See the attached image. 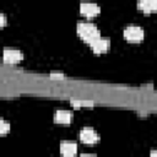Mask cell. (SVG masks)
I'll list each match as a JSON object with an SVG mask.
<instances>
[{"label":"cell","instance_id":"1","mask_svg":"<svg viewBox=\"0 0 157 157\" xmlns=\"http://www.w3.org/2000/svg\"><path fill=\"white\" fill-rule=\"evenodd\" d=\"M77 33L85 42L90 44H92L96 39L101 37L98 27L94 23L88 22V21H81L77 23Z\"/></svg>","mask_w":157,"mask_h":157},{"label":"cell","instance_id":"8","mask_svg":"<svg viewBox=\"0 0 157 157\" xmlns=\"http://www.w3.org/2000/svg\"><path fill=\"white\" fill-rule=\"evenodd\" d=\"M71 119H72V113L70 110L60 109V110H56L54 114V120L60 124H67L71 121Z\"/></svg>","mask_w":157,"mask_h":157},{"label":"cell","instance_id":"2","mask_svg":"<svg viewBox=\"0 0 157 157\" xmlns=\"http://www.w3.org/2000/svg\"><path fill=\"white\" fill-rule=\"evenodd\" d=\"M124 37L129 42H140L144 38V29L139 25H128L124 28Z\"/></svg>","mask_w":157,"mask_h":157},{"label":"cell","instance_id":"11","mask_svg":"<svg viewBox=\"0 0 157 157\" xmlns=\"http://www.w3.org/2000/svg\"><path fill=\"white\" fill-rule=\"evenodd\" d=\"M50 76H52V77H64V74L60 72V71H53V72L50 74Z\"/></svg>","mask_w":157,"mask_h":157},{"label":"cell","instance_id":"6","mask_svg":"<svg viewBox=\"0 0 157 157\" xmlns=\"http://www.w3.org/2000/svg\"><path fill=\"white\" fill-rule=\"evenodd\" d=\"M80 11L85 16L92 17V16H96L97 13H99V6L94 2H81L80 4Z\"/></svg>","mask_w":157,"mask_h":157},{"label":"cell","instance_id":"5","mask_svg":"<svg viewBox=\"0 0 157 157\" xmlns=\"http://www.w3.org/2000/svg\"><path fill=\"white\" fill-rule=\"evenodd\" d=\"M22 58H23V54H22V52L18 50V49H10V48H6V49L4 50V60H5L6 63L13 64V63H17V61L22 60Z\"/></svg>","mask_w":157,"mask_h":157},{"label":"cell","instance_id":"4","mask_svg":"<svg viewBox=\"0 0 157 157\" xmlns=\"http://www.w3.org/2000/svg\"><path fill=\"white\" fill-rule=\"evenodd\" d=\"M77 152V145L74 141H63L60 144V153L64 157H74Z\"/></svg>","mask_w":157,"mask_h":157},{"label":"cell","instance_id":"7","mask_svg":"<svg viewBox=\"0 0 157 157\" xmlns=\"http://www.w3.org/2000/svg\"><path fill=\"white\" fill-rule=\"evenodd\" d=\"M90 45H91V48H92V50H93L94 53H98V54L104 53V52H107L108 48H109V38L99 37L98 39H96V40H94L92 44H90Z\"/></svg>","mask_w":157,"mask_h":157},{"label":"cell","instance_id":"10","mask_svg":"<svg viewBox=\"0 0 157 157\" xmlns=\"http://www.w3.org/2000/svg\"><path fill=\"white\" fill-rule=\"evenodd\" d=\"M10 130V124L9 123H6L4 119H1L0 120V134H6L7 131Z\"/></svg>","mask_w":157,"mask_h":157},{"label":"cell","instance_id":"14","mask_svg":"<svg viewBox=\"0 0 157 157\" xmlns=\"http://www.w3.org/2000/svg\"><path fill=\"white\" fill-rule=\"evenodd\" d=\"M150 157H157V150H155V151H152V152L150 153Z\"/></svg>","mask_w":157,"mask_h":157},{"label":"cell","instance_id":"13","mask_svg":"<svg viewBox=\"0 0 157 157\" xmlns=\"http://www.w3.org/2000/svg\"><path fill=\"white\" fill-rule=\"evenodd\" d=\"M0 18H1V25L4 26V25H5V22H6V20H5V15H4V13H1V15H0Z\"/></svg>","mask_w":157,"mask_h":157},{"label":"cell","instance_id":"12","mask_svg":"<svg viewBox=\"0 0 157 157\" xmlns=\"http://www.w3.org/2000/svg\"><path fill=\"white\" fill-rule=\"evenodd\" d=\"M80 157H97V155H94V153H81Z\"/></svg>","mask_w":157,"mask_h":157},{"label":"cell","instance_id":"9","mask_svg":"<svg viewBox=\"0 0 157 157\" xmlns=\"http://www.w3.org/2000/svg\"><path fill=\"white\" fill-rule=\"evenodd\" d=\"M137 6L145 12H152L157 9V0H142L137 4Z\"/></svg>","mask_w":157,"mask_h":157},{"label":"cell","instance_id":"3","mask_svg":"<svg viewBox=\"0 0 157 157\" xmlns=\"http://www.w3.org/2000/svg\"><path fill=\"white\" fill-rule=\"evenodd\" d=\"M80 140L85 144L92 145V144H96L99 140V136L92 128H83L80 131Z\"/></svg>","mask_w":157,"mask_h":157}]
</instances>
